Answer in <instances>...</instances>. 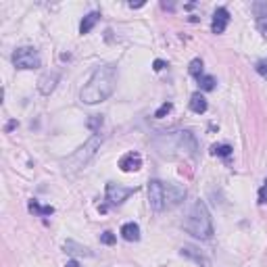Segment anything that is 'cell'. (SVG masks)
<instances>
[{
	"instance_id": "9",
	"label": "cell",
	"mask_w": 267,
	"mask_h": 267,
	"mask_svg": "<svg viewBox=\"0 0 267 267\" xmlns=\"http://www.w3.org/2000/svg\"><path fill=\"white\" fill-rule=\"evenodd\" d=\"M227 23H230V11L225 6H219V9L213 13V21H211V31L213 34H223Z\"/></svg>"
},
{
	"instance_id": "25",
	"label": "cell",
	"mask_w": 267,
	"mask_h": 267,
	"mask_svg": "<svg viewBox=\"0 0 267 267\" xmlns=\"http://www.w3.org/2000/svg\"><path fill=\"white\" fill-rule=\"evenodd\" d=\"M259 202H261V205H267V179H265V184L259 188Z\"/></svg>"
},
{
	"instance_id": "8",
	"label": "cell",
	"mask_w": 267,
	"mask_h": 267,
	"mask_svg": "<svg viewBox=\"0 0 267 267\" xmlns=\"http://www.w3.org/2000/svg\"><path fill=\"white\" fill-rule=\"evenodd\" d=\"M59 80H61V73L59 71L44 73L40 80H38V90H40V94H44V96H50V94L54 92V88H57Z\"/></svg>"
},
{
	"instance_id": "28",
	"label": "cell",
	"mask_w": 267,
	"mask_h": 267,
	"mask_svg": "<svg viewBox=\"0 0 267 267\" xmlns=\"http://www.w3.org/2000/svg\"><path fill=\"white\" fill-rule=\"evenodd\" d=\"M15 128H17V121H11L9 125H6V132H11V130H15Z\"/></svg>"
},
{
	"instance_id": "15",
	"label": "cell",
	"mask_w": 267,
	"mask_h": 267,
	"mask_svg": "<svg viewBox=\"0 0 267 267\" xmlns=\"http://www.w3.org/2000/svg\"><path fill=\"white\" fill-rule=\"evenodd\" d=\"M65 250L69 255H77V257H92V250L88 248V246H82V245H77V242H73V240H67L65 242Z\"/></svg>"
},
{
	"instance_id": "16",
	"label": "cell",
	"mask_w": 267,
	"mask_h": 267,
	"mask_svg": "<svg viewBox=\"0 0 267 267\" xmlns=\"http://www.w3.org/2000/svg\"><path fill=\"white\" fill-rule=\"evenodd\" d=\"M27 207H29L31 213H36V215H40V217H46V215H52V213H54V207H50V205H40L38 200H29Z\"/></svg>"
},
{
	"instance_id": "13",
	"label": "cell",
	"mask_w": 267,
	"mask_h": 267,
	"mask_svg": "<svg viewBox=\"0 0 267 267\" xmlns=\"http://www.w3.org/2000/svg\"><path fill=\"white\" fill-rule=\"evenodd\" d=\"M98 21H100V13H98V11L88 13V15H86V17L82 19V23H80V34H90L92 27L96 25Z\"/></svg>"
},
{
	"instance_id": "17",
	"label": "cell",
	"mask_w": 267,
	"mask_h": 267,
	"mask_svg": "<svg viewBox=\"0 0 267 267\" xmlns=\"http://www.w3.org/2000/svg\"><path fill=\"white\" fill-rule=\"evenodd\" d=\"M188 71H190V75L196 77V80L202 77V75H205V73H202V61L200 59H192L190 61V67H188Z\"/></svg>"
},
{
	"instance_id": "21",
	"label": "cell",
	"mask_w": 267,
	"mask_h": 267,
	"mask_svg": "<svg viewBox=\"0 0 267 267\" xmlns=\"http://www.w3.org/2000/svg\"><path fill=\"white\" fill-rule=\"evenodd\" d=\"M257 29L261 31L263 38H267V13H259L257 15Z\"/></svg>"
},
{
	"instance_id": "5",
	"label": "cell",
	"mask_w": 267,
	"mask_h": 267,
	"mask_svg": "<svg viewBox=\"0 0 267 267\" xmlns=\"http://www.w3.org/2000/svg\"><path fill=\"white\" fill-rule=\"evenodd\" d=\"M148 202L155 211H165V184L159 179L148 184Z\"/></svg>"
},
{
	"instance_id": "6",
	"label": "cell",
	"mask_w": 267,
	"mask_h": 267,
	"mask_svg": "<svg viewBox=\"0 0 267 267\" xmlns=\"http://www.w3.org/2000/svg\"><path fill=\"white\" fill-rule=\"evenodd\" d=\"M105 192H107V200L111 202V205H121V202L128 199L130 194H134V188H123V186H119V184L109 182Z\"/></svg>"
},
{
	"instance_id": "12",
	"label": "cell",
	"mask_w": 267,
	"mask_h": 267,
	"mask_svg": "<svg viewBox=\"0 0 267 267\" xmlns=\"http://www.w3.org/2000/svg\"><path fill=\"white\" fill-rule=\"evenodd\" d=\"M121 236H123V240H128V242H138L140 240V225L134 223V222L123 223L121 225Z\"/></svg>"
},
{
	"instance_id": "18",
	"label": "cell",
	"mask_w": 267,
	"mask_h": 267,
	"mask_svg": "<svg viewBox=\"0 0 267 267\" xmlns=\"http://www.w3.org/2000/svg\"><path fill=\"white\" fill-rule=\"evenodd\" d=\"M211 155H215V156H230L232 155V146L230 144H213V146H211Z\"/></svg>"
},
{
	"instance_id": "10",
	"label": "cell",
	"mask_w": 267,
	"mask_h": 267,
	"mask_svg": "<svg viewBox=\"0 0 267 267\" xmlns=\"http://www.w3.org/2000/svg\"><path fill=\"white\" fill-rule=\"evenodd\" d=\"M140 167H142V156L138 153H128L119 159V169L123 174H134V171H138Z\"/></svg>"
},
{
	"instance_id": "4",
	"label": "cell",
	"mask_w": 267,
	"mask_h": 267,
	"mask_svg": "<svg viewBox=\"0 0 267 267\" xmlns=\"http://www.w3.org/2000/svg\"><path fill=\"white\" fill-rule=\"evenodd\" d=\"M13 65L17 69H38L42 65V61H40V54H38L36 48L21 46V48L13 52Z\"/></svg>"
},
{
	"instance_id": "7",
	"label": "cell",
	"mask_w": 267,
	"mask_h": 267,
	"mask_svg": "<svg viewBox=\"0 0 267 267\" xmlns=\"http://www.w3.org/2000/svg\"><path fill=\"white\" fill-rule=\"evenodd\" d=\"M186 199V188L165 184V209H174Z\"/></svg>"
},
{
	"instance_id": "20",
	"label": "cell",
	"mask_w": 267,
	"mask_h": 267,
	"mask_svg": "<svg viewBox=\"0 0 267 267\" xmlns=\"http://www.w3.org/2000/svg\"><path fill=\"white\" fill-rule=\"evenodd\" d=\"M103 121H105V119H103V115H92L86 125H88V130H90V132L98 134V132H100V128H103Z\"/></svg>"
},
{
	"instance_id": "19",
	"label": "cell",
	"mask_w": 267,
	"mask_h": 267,
	"mask_svg": "<svg viewBox=\"0 0 267 267\" xmlns=\"http://www.w3.org/2000/svg\"><path fill=\"white\" fill-rule=\"evenodd\" d=\"M215 77L213 75H202V77H199V86H200V90H205V92H211L215 88Z\"/></svg>"
},
{
	"instance_id": "24",
	"label": "cell",
	"mask_w": 267,
	"mask_h": 267,
	"mask_svg": "<svg viewBox=\"0 0 267 267\" xmlns=\"http://www.w3.org/2000/svg\"><path fill=\"white\" fill-rule=\"evenodd\" d=\"M255 69H257V73H259V75H261V77H265V80H267V61H265V59L257 61Z\"/></svg>"
},
{
	"instance_id": "3",
	"label": "cell",
	"mask_w": 267,
	"mask_h": 267,
	"mask_svg": "<svg viewBox=\"0 0 267 267\" xmlns=\"http://www.w3.org/2000/svg\"><path fill=\"white\" fill-rule=\"evenodd\" d=\"M100 144H103V136H100V134L90 136L88 142H84V146H80L71 156H69V161L65 163V171H80L82 167H86L92 156L96 155Z\"/></svg>"
},
{
	"instance_id": "14",
	"label": "cell",
	"mask_w": 267,
	"mask_h": 267,
	"mask_svg": "<svg viewBox=\"0 0 267 267\" xmlns=\"http://www.w3.org/2000/svg\"><path fill=\"white\" fill-rule=\"evenodd\" d=\"M190 109L196 113V115H202L209 109V105H207V98L202 96L200 92H194L192 96H190Z\"/></svg>"
},
{
	"instance_id": "22",
	"label": "cell",
	"mask_w": 267,
	"mask_h": 267,
	"mask_svg": "<svg viewBox=\"0 0 267 267\" xmlns=\"http://www.w3.org/2000/svg\"><path fill=\"white\" fill-rule=\"evenodd\" d=\"M100 242H103V245H107V246H111V245H115V242H117V236H115V234L113 232H103V234H100Z\"/></svg>"
},
{
	"instance_id": "11",
	"label": "cell",
	"mask_w": 267,
	"mask_h": 267,
	"mask_svg": "<svg viewBox=\"0 0 267 267\" xmlns=\"http://www.w3.org/2000/svg\"><path fill=\"white\" fill-rule=\"evenodd\" d=\"M179 255H182V257H188V259H192L194 263H199V265H202V267H211V261H209V259H207L205 255H202L196 246H192V245H184L182 250H179Z\"/></svg>"
},
{
	"instance_id": "2",
	"label": "cell",
	"mask_w": 267,
	"mask_h": 267,
	"mask_svg": "<svg viewBox=\"0 0 267 267\" xmlns=\"http://www.w3.org/2000/svg\"><path fill=\"white\" fill-rule=\"evenodd\" d=\"M184 230L192 234L194 238L209 240L213 236V222H211V213L202 200H196L188 211V217L184 222Z\"/></svg>"
},
{
	"instance_id": "26",
	"label": "cell",
	"mask_w": 267,
	"mask_h": 267,
	"mask_svg": "<svg viewBox=\"0 0 267 267\" xmlns=\"http://www.w3.org/2000/svg\"><path fill=\"white\" fill-rule=\"evenodd\" d=\"M165 67H167V63H165V61H161V59H156V61L153 63V69H155V71H163Z\"/></svg>"
},
{
	"instance_id": "1",
	"label": "cell",
	"mask_w": 267,
	"mask_h": 267,
	"mask_svg": "<svg viewBox=\"0 0 267 267\" xmlns=\"http://www.w3.org/2000/svg\"><path fill=\"white\" fill-rule=\"evenodd\" d=\"M115 84H117V67L115 65H103V67L94 69L88 84H86L80 92L82 103H86V105L103 103V100H107L113 94Z\"/></svg>"
},
{
	"instance_id": "23",
	"label": "cell",
	"mask_w": 267,
	"mask_h": 267,
	"mask_svg": "<svg viewBox=\"0 0 267 267\" xmlns=\"http://www.w3.org/2000/svg\"><path fill=\"white\" fill-rule=\"evenodd\" d=\"M171 109H174V107H171V103H163L159 109H156L155 117H156V119H161V117H165V115H167V113L171 111Z\"/></svg>"
},
{
	"instance_id": "27",
	"label": "cell",
	"mask_w": 267,
	"mask_h": 267,
	"mask_svg": "<svg viewBox=\"0 0 267 267\" xmlns=\"http://www.w3.org/2000/svg\"><path fill=\"white\" fill-rule=\"evenodd\" d=\"M65 267H82V265H80V263H77V261H75V259H71V261H67V265H65Z\"/></svg>"
}]
</instances>
